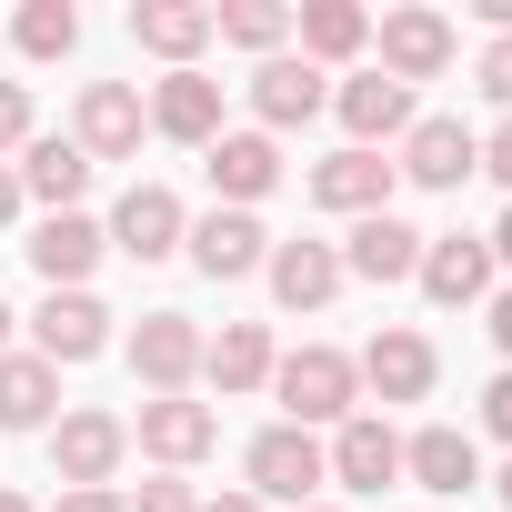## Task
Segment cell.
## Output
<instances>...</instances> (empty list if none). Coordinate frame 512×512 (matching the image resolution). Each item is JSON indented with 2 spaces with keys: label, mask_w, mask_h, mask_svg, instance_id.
<instances>
[{
  "label": "cell",
  "mask_w": 512,
  "mask_h": 512,
  "mask_svg": "<svg viewBox=\"0 0 512 512\" xmlns=\"http://www.w3.org/2000/svg\"><path fill=\"white\" fill-rule=\"evenodd\" d=\"M272 392H282V422H302V432H342L352 422V392H362V372H352V352H332V342H302L292 362H272Z\"/></svg>",
  "instance_id": "obj_1"
},
{
  "label": "cell",
  "mask_w": 512,
  "mask_h": 512,
  "mask_svg": "<svg viewBox=\"0 0 512 512\" xmlns=\"http://www.w3.org/2000/svg\"><path fill=\"white\" fill-rule=\"evenodd\" d=\"M241 472H251V502H312V482H332V462H322V442L302 432V422H272L262 442L241 452Z\"/></svg>",
  "instance_id": "obj_2"
},
{
  "label": "cell",
  "mask_w": 512,
  "mask_h": 512,
  "mask_svg": "<svg viewBox=\"0 0 512 512\" xmlns=\"http://www.w3.org/2000/svg\"><path fill=\"white\" fill-rule=\"evenodd\" d=\"M121 452H131V422H121V412H71V422L51 432V472H61V492H111Z\"/></svg>",
  "instance_id": "obj_3"
},
{
  "label": "cell",
  "mask_w": 512,
  "mask_h": 512,
  "mask_svg": "<svg viewBox=\"0 0 512 512\" xmlns=\"http://www.w3.org/2000/svg\"><path fill=\"white\" fill-rule=\"evenodd\" d=\"M141 131H151V111H141V91H131V81H91V91H81L71 141H81V161H91V171H101V161H131V151H141Z\"/></svg>",
  "instance_id": "obj_4"
},
{
  "label": "cell",
  "mask_w": 512,
  "mask_h": 512,
  "mask_svg": "<svg viewBox=\"0 0 512 512\" xmlns=\"http://www.w3.org/2000/svg\"><path fill=\"white\" fill-rule=\"evenodd\" d=\"M131 372H141L151 402H161V392H191V372H201V322H191V312H141Z\"/></svg>",
  "instance_id": "obj_5"
},
{
  "label": "cell",
  "mask_w": 512,
  "mask_h": 512,
  "mask_svg": "<svg viewBox=\"0 0 512 512\" xmlns=\"http://www.w3.org/2000/svg\"><path fill=\"white\" fill-rule=\"evenodd\" d=\"M322 462H332L342 492H392V482H402V432H392L382 412H352V422L322 442Z\"/></svg>",
  "instance_id": "obj_6"
},
{
  "label": "cell",
  "mask_w": 512,
  "mask_h": 512,
  "mask_svg": "<svg viewBox=\"0 0 512 512\" xmlns=\"http://www.w3.org/2000/svg\"><path fill=\"white\" fill-rule=\"evenodd\" d=\"M101 251H111V231H101L91 211H51V221L31 231V272H41L51 292H91V272H101Z\"/></svg>",
  "instance_id": "obj_7"
},
{
  "label": "cell",
  "mask_w": 512,
  "mask_h": 512,
  "mask_svg": "<svg viewBox=\"0 0 512 512\" xmlns=\"http://www.w3.org/2000/svg\"><path fill=\"white\" fill-rule=\"evenodd\" d=\"M201 171H211L221 211H251V201L282 181V141H272V131H221V141L201 151Z\"/></svg>",
  "instance_id": "obj_8"
},
{
  "label": "cell",
  "mask_w": 512,
  "mask_h": 512,
  "mask_svg": "<svg viewBox=\"0 0 512 512\" xmlns=\"http://www.w3.org/2000/svg\"><path fill=\"white\" fill-rule=\"evenodd\" d=\"M412 282H422V302H442V312L482 302V292H492V241H472V231H432Z\"/></svg>",
  "instance_id": "obj_9"
},
{
  "label": "cell",
  "mask_w": 512,
  "mask_h": 512,
  "mask_svg": "<svg viewBox=\"0 0 512 512\" xmlns=\"http://www.w3.org/2000/svg\"><path fill=\"white\" fill-rule=\"evenodd\" d=\"M392 171H402V181H422V191H462V181L482 171V141H472L462 121H412Z\"/></svg>",
  "instance_id": "obj_10"
},
{
  "label": "cell",
  "mask_w": 512,
  "mask_h": 512,
  "mask_svg": "<svg viewBox=\"0 0 512 512\" xmlns=\"http://www.w3.org/2000/svg\"><path fill=\"white\" fill-rule=\"evenodd\" d=\"M422 241H432V231H412V221H392V211L352 221V241H342V282H412V272H422Z\"/></svg>",
  "instance_id": "obj_11"
},
{
  "label": "cell",
  "mask_w": 512,
  "mask_h": 512,
  "mask_svg": "<svg viewBox=\"0 0 512 512\" xmlns=\"http://www.w3.org/2000/svg\"><path fill=\"white\" fill-rule=\"evenodd\" d=\"M181 201L161 191V181H131L121 191V211H111V251H131V262H171V251H181Z\"/></svg>",
  "instance_id": "obj_12"
},
{
  "label": "cell",
  "mask_w": 512,
  "mask_h": 512,
  "mask_svg": "<svg viewBox=\"0 0 512 512\" xmlns=\"http://www.w3.org/2000/svg\"><path fill=\"white\" fill-rule=\"evenodd\" d=\"M442 71H452V21L442 11H392L382 21V81L412 91V81H442Z\"/></svg>",
  "instance_id": "obj_13"
},
{
  "label": "cell",
  "mask_w": 512,
  "mask_h": 512,
  "mask_svg": "<svg viewBox=\"0 0 512 512\" xmlns=\"http://www.w3.org/2000/svg\"><path fill=\"white\" fill-rule=\"evenodd\" d=\"M211 442H221V412H211V402H191V392L141 402V452H151V462H171V472H181V462H201Z\"/></svg>",
  "instance_id": "obj_14"
},
{
  "label": "cell",
  "mask_w": 512,
  "mask_h": 512,
  "mask_svg": "<svg viewBox=\"0 0 512 512\" xmlns=\"http://www.w3.org/2000/svg\"><path fill=\"white\" fill-rule=\"evenodd\" d=\"M181 241H191V262H201L211 282H241V272H262V262H272V231L251 221V211H211V221H191Z\"/></svg>",
  "instance_id": "obj_15"
},
{
  "label": "cell",
  "mask_w": 512,
  "mask_h": 512,
  "mask_svg": "<svg viewBox=\"0 0 512 512\" xmlns=\"http://www.w3.org/2000/svg\"><path fill=\"white\" fill-rule=\"evenodd\" d=\"M332 111H342L352 151H372V141H402V131H412V91H402V81H382V71H352V81L332 91Z\"/></svg>",
  "instance_id": "obj_16"
},
{
  "label": "cell",
  "mask_w": 512,
  "mask_h": 512,
  "mask_svg": "<svg viewBox=\"0 0 512 512\" xmlns=\"http://www.w3.org/2000/svg\"><path fill=\"white\" fill-rule=\"evenodd\" d=\"M312 201L372 221V211H392V161L382 151H332V161H312Z\"/></svg>",
  "instance_id": "obj_17"
},
{
  "label": "cell",
  "mask_w": 512,
  "mask_h": 512,
  "mask_svg": "<svg viewBox=\"0 0 512 512\" xmlns=\"http://www.w3.org/2000/svg\"><path fill=\"white\" fill-rule=\"evenodd\" d=\"M31 342H41L51 372H61V362H91V352L111 342V312H101L91 292H51V302L31 312Z\"/></svg>",
  "instance_id": "obj_18"
},
{
  "label": "cell",
  "mask_w": 512,
  "mask_h": 512,
  "mask_svg": "<svg viewBox=\"0 0 512 512\" xmlns=\"http://www.w3.org/2000/svg\"><path fill=\"white\" fill-rule=\"evenodd\" d=\"M262 272H272V302H282V312H322V302L342 292V251H332V241H272Z\"/></svg>",
  "instance_id": "obj_19"
},
{
  "label": "cell",
  "mask_w": 512,
  "mask_h": 512,
  "mask_svg": "<svg viewBox=\"0 0 512 512\" xmlns=\"http://www.w3.org/2000/svg\"><path fill=\"white\" fill-rule=\"evenodd\" d=\"M151 131H161V141H191V151H211V141H221V81H201V71H171V81L151 91Z\"/></svg>",
  "instance_id": "obj_20"
},
{
  "label": "cell",
  "mask_w": 512,
  "mask_h": 512,
  "mask_svg": "<svg viewBox=\"0 0 512 512\" xmlns=\"http://www.w3.org/2000/svg\"><path fill=\"white\" fill-rule=\"evenodd\" d=\"M402 482H412V492H472V482H482V452H472V432H452V422L412 432V442H402Z\"/></svg>",
  "instance_id": "obj_21"
},
{
  "label": "cell",
  "mask_w": 512,
  "mask_h": 512,
  "mask_svg": "<svg viewBox=\"0 0 512 512\" xmlns=\"http://www.w3.org/2000/svg\"><path fill=\"white\" fill-rule=\"evenodd\" d=\"M322 101H332V81H322L312 61H282V51H272L262 71H251V111H262V131H292V121H312Z\"/></svg>",
  "instance_id": "obj_22"
},
{
  "label": "cell",
  "mask_w": 512,
  "mask_h": 512,
  "mask_svg": "<svg viewBox=\"0 0 512 512\" xmlns=\"http://www.w3.org/2000/svg\"><path fill=\"white\" fill-rule=\"evenodd\" d=\"M352 372H362V382H372L382 402H422L442 362H432V342H422V332H372V352H362Z\"/></svg>",
  "instance_id": "obj_23"
},
{
  "label": "cell",
  "mask_w": 512,
  "mask_h": 512,
  "mask_svg": "<svg viewBox=\"0 0 512 512\" xmlns=\"http://www.w3.org/2000/svg\"><path fill=\"white\" fill-rule=\"evenodd\" d=\"M131 41L161 51L171 71H191V51L211 41V0H131Z\"/></svg>",
  "instance_id": "obj_24"
},
{
  "label": "cell",
  "mask_w": 512,
  "mask_h": 512,
  "mask_svg": "<svg viewBox=\"0 0 512 512\" xmlns=\"http://www.w3.org/2000/svg\"><path fill=\"white\" fill-rule=\"evenodd\" d=\"M81 191H91V161H81V141H21V201L81 211Z\"/></svg>",
  "instance_id": "obj_25"
},
{
  "label": "cell",
  "mask_w": 512,
  "mask_h": 512,
  "mask_svg": "<svg viewBox=\"0 0 512 512\" xmlns=\"http://www.w3.org/2000/svg\"><path fill=\"white\" fill-rule=\"evenodd\" d=\"M61 402V372L41 352H0V432H41Z\"/></svg>",
  "instance_id": "obj_26"
},
{
  "label": "cell",
  "mask_w": 512,
  "mask_h": 512,
  "mask_svg": "<svg viewBox=\"0 0 512 512\" xmlns=\"http://www.w3.org/2000/svg\"><path fill=\"white\" fill-rule=\"evenodd\" d=\"M272 362H282V352H272V332H262V322H221V342H201V372H211L221 392H262V382H272Z\"/></svg>",
  "instance_id": "obj_27"
},
{
  "label": "cell",
  "mask_w": 512,
  "mask_h": 512,
  "mask_svg": "<svg viewBox=\"0 0 512 512\" xmlns=\"http://www.w3.org/2000/svg\"><path fill=\"white\" fill-rule=\"evenodd\" d=\"M292 31H302V61L322 71V61H352L372 41V11L362 0H312V11H292Z\"/></svg>",
  "instance_id": "obj_28"
},
{
  "label": "cell",
  "mask_w": 512,
  "mask_h": 512,
  "mask_svg": "<svg viewBox=\"0 0 512 512\" xmlns=\"http://www.w3.org/2000/svg\"><path fill=\"white\" fill-rule=\"evenodd\" d=\"M11 41H21V61H71L81 51V11H71V0H21Z\"/></svg>",
  "instance_id": "obj_29"
},
{
  "label": "cell",
  "mask_w": 512,
  "mask_h": 512,
  "mask_svg": "<svg viewBox=\"0 0 512 512\" xmlns=\"http://www.w3.org/2000/svg\"><path fill=\"white\" fill-rule=\"evenodd\" d=\"M211 31L231 51H282L292 41V11H272V0H231V11H211Z\"/></svg>",
  "instance_id": "obj_30"
},
{
  "label": "cell",
  "mask_w": 512,
  "mask_h": 512,
  "mask_svg": "<svg viewBox=\"0 0 512 512\" xmlns=\"http://www.w3.org/2000/svg\"><path fill=\"white\" fill-rule=\"evenodd\" d=\"M121 512H201V492H191V482H141Z\"/></svg>",
  "instance_id": "obj_31"
},
{
  "label": "cell",
  "mask_w": 512,
  "mask_h": 512,
  "mask_svg": "<svg viewBox=\"0 0 512 512\" xmlns=\"http://www.w3.org/2000/svg\"><path fill=\"white\" fill-rule=\"evenodd\" d=\"M21 141H31V91L0 81V151H21Z\"/></svg>",
  "instance_id": "obj_32"
},
{
  "label": "cell",
  "mask_w": 512,
  "mask_h": 512,
  "mask_svg": "<svg viewBox=\"0 0 512 512\" xmlns=\"http://www.w3.org/2000/svg\"><path fill=\"white\" fill-rule=\"evenodd\" d=\"M482 91L512 111V31H502V41H482Z\"/></svg>",
  "instance_id": "obj_33"
},
{
  "label": "cell",
  "mask_w": 512,
  "mask_h": 512,
  "mask_svg": "<svg viewBox=\"0 0 512 512\" xmlns=\"http://www.w3.org/2000/svg\"><path fill=\"white\" fill-rule=\"evenodd\" d=\"M482 171H492V181H502V191H512V111H502V131H492V141H482Z\"/></svg>",
  "instance_id": "obj_34"
},
{
  "label": "cell",
  "mask_w": 512,
  "mask_h": 512,
  "mask_svg": "<svg viewBox=\"0 0 512 512\" xmlns=\"http://www.w3.org/2000/svg\"><path fill=\"white\" fill-rule=\"evenodd\" d=\"M482 422H492V432H502V442H512V372H502V382H492V392H482Z\"/></svg>",
  "instance_id": "obj_35"
},
{
  "label": "cell",
  "mask_w": 512,
  "mask_h": 512,
  "mask_svg": "<svg viewBox=\"0 0 512 512\" xmlns=\"http://www.w3.org/2000/svg\"><path fill=\"white\" fill-rule=\"evenodd\" d=\"M51 512H121V492H61Z\"/></svg>",
  "instance_id": "obj_36"
},
{
  "label": "cell",
  "mask_w": 512,
  "mask_h": 512,
  "mask_svg": "<svg viewBox=\"0 0 512 512\" xmlns=\"http://www.w3.org/2000/svg\"><path fill=\"white\" fill-rule=\"evenodd\" d=\"M11 221H21V171L0 161V231H11Z\"/></svg>",
  "instance_id": "obj_37"
},
{
  "label": "cell",
  "mask_w": 512,
  "mask_h": 512,
  "mask_svg": "<svg viewBox=\"0 0 512 512\" xmlns=\"http://www.w3.org/2000/svg\"><path fill=\"white\" fill-rule=\"evenodd\" d=\"M492 272H512V211L492 221Z\"/></svg>",
  "instance_id": "obj_38"
},
{
  "label": "cell",
  "mask_w": 512,
  "mask_h": 512,
  "mask_svg": "<svg viewBox=\"0 0 512 512\" xmlns=\"http://www.w3.org/2000/svg\"><path fill=\"white\" fill-rule=\"evenodd\" d=\"M492 342H502V362H512V292L492 302Z\"/></svg>",
  "instance_id": "obj_39"
},
{
  "label": "cell",
  "mask_w": 512,
  "mask_h": 512,
  "mask_svg": "<svg viewBox=\"0 0 512 512\" xmlns=\"http://www.w3.org/2000/svg\"><path fill=\"white\" fill-rule=\"evenodd\" d=\"M201 512H272V502H251V492H221V502H201Z\"/></svg>",
  "instance_id": "obj_40"
},
{
  "label": "cell",
  "mask_w": 512,
  "mask_h": 512,
  "mask_svg": "<svg viewBox=\"0 0 512 512\" xmlns=\"http://www.w3.org/2000/svg\"><path fill=\"white\" fill-rule=\"evenodd\" d=\"M11 322H21V312H11V302H0V352H11Z\"/></svg>",
  "instance_id": "obj_41"
},
{
  "label": "cell",
  "mask_w": 512,
  "mask_h": 512,
  "mask_svg": "<svg viewBox=\"0 0 512 512\" xmlns=\"http://www.w3.org/2000/svg\"><path fill=\"white\" fill-rule=\"evenodd\" d=\"M492 492H502V512H512V462H502V482H492Z\"/></svg>",
  "instance_id": "obj_42"
},
{
  "label": "cell",
  "mask_w": 512,
  "mask_h": 512,
  "mask_svg": "<svg viewBox=\"0 0 512 512\" xmlns=\"http://www.w3.org/2000/svg\"><path fill=\"white\" fill-rule=\"evenodd\" d=\"M0 512H31V502H21V492H0Z\"/></svg>",
  "instance_id": "obj_43"
},
{
  "label": "cell",
  "mask_w": 512,
  "mask_h": 512,
  "mask_svg": "<svg viewBox=\"0 0 512 512\" xmlns=\"http://www.w3.org/2000/svg\"><path fill=\"white\" fill-rule=\"evenodd\" d=\"M302 512H342V502H302Z\"/></svg>",
  "instance_id": "obj_44"
}]
</instances>
